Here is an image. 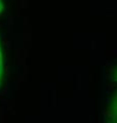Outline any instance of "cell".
<instances>
[{"instance_id":"cell-1","label":"cell","mask_w":117,"mask_h":123,"mask_svg":"<svg viewBox=\"0 0 117 123\" xmlns=\"http://www.w3.org/2000/svg\"><path fill=\"white\" fill-rule=\"evenodd\" d=\"M106 123H117V91L113 94L109 104L106 115Z\"/></svg>"},{"instance_id":"cell-2","label":"cell","mask_w":117,"mask_h":123,"mask_svg":"<svg viewBox=\"0 0 117 123\" xmlns=\"http://www.w3.org/2000/svg\"><path fill=\"white\" fill-rule=\"evenodd\" d=\"M3 73H4V60H3V51L1 43H0V86H1L3 80Z\"/></svg>"},{"instance_id":"cell-3","label":"cell","mask_w":117,"mask_h":123,"mask_svg":"<svg viewBox=\"0 0 117 123\" xmlns=\"http://www.w3.org/2000/svg\"><path fill=\"white\" fill-rule=\"evenodd\" d=\"M112 79L114 80L115 82H117V68L113 71V74H112Z\"/></svg>"},{"instance_id":"cell-4","label":"cell","mask_w":117,"mask_h":123,"mask_svg":"<svg viewBox=\"0 0 117 123\" xmlns=\"http://www.w3.org/2000/svg\"><path fill=\"white\" fill-rule=\"evenodd\" d=\"M3 9H4V4H3V1H2V0H0V14L2 13Z\"/></svg>"}]
</instances>
